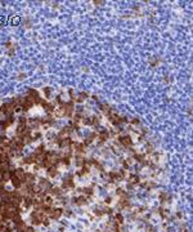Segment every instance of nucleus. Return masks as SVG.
<instances>
[{
  "mask_svg": "<svg viewBox=\"0 0 193 232\" xmlns=\"http://www.w3.org/2000/svg\"><path fill=\"white\" fill-rule=\"evenodd\" d=\"M63 215V209L62 208H53L52 214H50V219H59Z\"/></svg>",
  "mask_w": 193,
  "mask_h": 232,
  "instance_id": "nucleus-3",
  "label": "nucleus"
},
{
  "mask_svg": "<svg viewBox=\"0 0 193 232\" xmlns=\"http://www.w3.org/2000/svg\"><path fill=\"white\" fill-rule=\"evenodd\" d=\"M13 175H16L17 178H19V179L23 180L25 175H26V172H25L23 168H17V169H14V170H13Z\"/></svg>",
  "mask_w": 193,
  "mask_h": 232,
  "instance_id": "nucleus-4",
  "label": "nucleus"
},
{
  "mask_svg": "<svg viewBox=\"0 0 193 232\" xmlns=\"http://www.w3.org/2000/svg\"><path fill=\"white\" fill-rule=\"evenodd\" d=\"M85 99H88V93H79L75 97V99H73V102H77V103L81 105Z\"/></svg>",
  "mask_w": 193,
  "mask_h": 232,
  "instance_id": "nucleus-6",
  "label": "nucleus"
},
{
  "mask_svg": "<svg viewBox=\"0 0 193 232\" xmlns=\"http://www.w3.org/2000/svg\"><path fill=\"white\" fill-rule=\"evenodd\" d=\"M44 94H45V98H49L50 97V93H52V90H50V88H44Z\"/></svg>",
  "mask_w": 193,
  "mask_h": 232,
  "instance_id": "nucleus-8",
  "label": "nucleus"
},
{
  "mask_svg": "<svg viewBox=\"0 0 193 232\" xmlns=\"http://www.w3.org/2000/svg\"><path fill=\"white\" fill-rule=\"evenodd\" d=\"M10 183H12V187L16 188V190H19L22 186H23V180L17 178L16 175H12V178H10Z\"/></svg>",
  "mask_w": 193,
  "mask_h": 232,
  "instance_id": "nucleus-2",
  "label": "nucleus"
},
{
  "mask_svg": "<svg viewBox=\"0 0 193 232\" xmlns=\"http://www.w3.org/2000/svg\"><path fill=\"white\" fill-rule=\"evenodd\" d=\"M36 182H37V180H36L35 174H33V173H26L25 178H23V184H25V186L31 187V186L36 184Z\"/></svg>",
  "mask_w": 193,
  "mask_h": 232,
  "instance_id": "nucleus-1",
  "label": "nucleus"
},
{
  "mask_svg": "<svg viewBox=\"0 0 193 232\" xmlns=\"http://www.w3.org/2000/svg\"><path fill=\"white\" fill-rule=\"evenodd\" d=\"M63 215H66L67 218H71V217H73V210H72L71 208L63 209Z\"/></svg>",
  "mask_w": 193,
  "mask_h": 232,
  "instance_id": "nucleus-7",
  "label": "nucleus"
},
{
  "mask_svg": "<svg viewBox=\"0 0 193 232\" xmlns=\"http://www.w3.org/2000/svg\"><path fill=\"white\" fill-rule=\"evenodd\" d=\"M47 173H48V175H49V178H55L57 175L59 174L58 168H57V166H50L49 169H47Z\"/></svg>",
  "mask_w": 193,
  "mask_h": 232,
  "instance_id": "nucleus-5",
  "label": "nucleus"
},
{
  "mask_svg": "<svg viewBox=\"0 0 193 232\" xmlns=\"http://www.w3.org/2000/svg\"><path fill=\"white\" fill-rule=\"evenodd\" d=\"M23 79H26V73H19V75H18V80H23Z\"/></svg>",
  "mask_w": 193,
  "mask_h": 232,
  "instance_id": "nucleus-9",
  "label": "nucleus"
}]
</instances>
